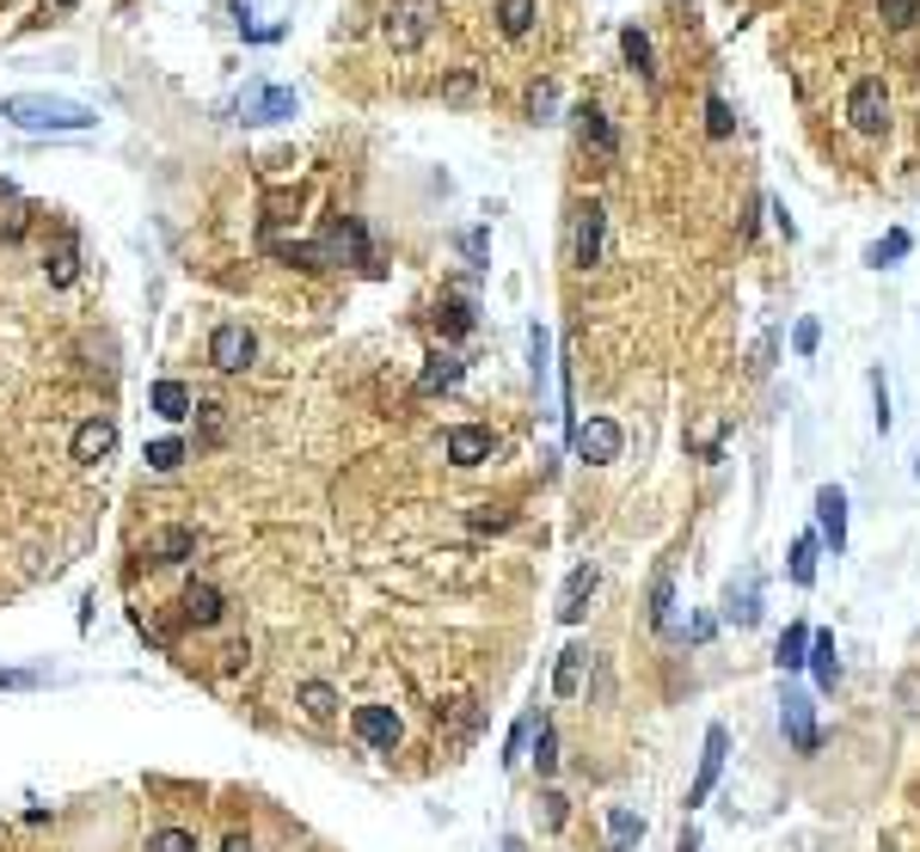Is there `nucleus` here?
Masks as SVG:
<instances>
[{
    "instance_id": "1",
    "label": "nucleus",
    "mask_w": 920,
    "mask_h": 852,
    "mask_svg": "<svg viewBox=\"0 0 920 852\" xmlns=\"http://www.w3.org/2000/svg\"><path fill=\"white\" fill-rule=\"evenodd\" d=\"M0 117L25 136H80V129L98 124L93 105H80V98H56V93H13L0 98Z\"/></svg>"
},
{
    "instance_id": "2",
    "label": "nucleus",
    "mask_w": 920,
    "mask_h": 852,
    "mask_svg": "<svg viewBox=\"0 0 920 852\" xmlns=\"http://www.w3.org/2000/svg\"><path fill=\"white\" fill-rule=\"evenodd\" d=\"M847 124H853L859 136H884L889 129V93H884L877 74H865L853 93H847Z\"/></svg>"
},
{
    "instance_id": "3",
    "label": "nucleus",
    "mask_w": 920,
    "mask_h": 852,
    "mask_svg": "<svg viewBox=\"0 0 920 852\" xmlns=\"http://www.w3.org/2000/svg\"><path fill=\"white\" fill-rule=\"evenodd\" d=\"M430 0H393L387 19H381V37H387L393 49H418L423 37H430Z\"/></svg>"
},
{
    "instance_id": "4",
    "label": "nucleus",
    "mask_w": 920,
    "mask_h": 852,
    "mask_svg": "<svg viewBox=\"0 0 920 852\" xmlns=\"http://www.w3.org/2000/svg\"><path fill=\"white\" fill-rule=\"evenodd\" d=\"M571 448H578V460H590V466H608V460H620V448H626V430H620L614 418L571 423Z\"/></svg>"
},
{
    "instance_id": "5",
    "label": "nucleus",
    "mask_w": 920,
    "mask_h": 852,
    "mask_svg": "<svg viewBox=\"0 0 920 852\" xmlns=\"http://www.w3.org/2000/svg\"><path fill=\"white\" fill-rule=\"evenodd\" d=\"M209 362H216L221 374H246L252 362H258V338H252L240 319H228V326L209 331Z\"/></svg>"
},
{
    "instance_id": "6",
    "label": "nucleus",
    "mask_w": 920,
    "mask_h": 852,
    "mask_svg": "<svg viewBox=\"0 0 920 852\" xmlns=\"http://www.w3.org/2000/svg\"><path fill=\"white\" fill-rule=\"evenodd\" d=\"M602 246H608V215H602V202H578V215H571V264H578V270L602 264Z\"/></svg>"
},
{
    "instance_id": "7",
    "label": "nucleus",
    "mask_w": 920,
    "mask_h": 852,
    "mask_svg": "<svg viewBox=\"0 0 920 852\" xmlns=\"http://www.w3.org/2000/svg\"><path fill=\"white\" fill-rule=\"evenodd\" d=\"M780 730H785V743H792L797 755H816V748H823V730H816V699L792 687V693L780 699Z\"/></svg>"
},
{
    "instance_id": "8",
    "label": "nucleus",
    "mask_w": 920,
    "mask_h": 852,
    "mask_svg": "<svg viewBox=\"0 0 920 852\" xmlns=\"http://www.w3.org/2000/svg\"><path fill=\"white\" fill-rule=\"evenodd\" d=\"M724 755H731V730L712 724L706 730V748H700V773H694V785H687V809H700L706 797H712V785L724 779Z\"/></svg>"
},
{
    "instance_id": "9",
    "label": "nucleus",
    "mask_w": 920,
    "mask_h": 852,
    "mask_svg": "<svg viewBox=\"0 0 920 852\" xmlns=\"http://www.w3.org/2000/svg\"><path fill=\"white\" fill-rule=\"evenodd\" d=\"M816 540L841 558L847 552V491L841 485H823L816 491Z\"/></svg>"
},
{
    "instance_id": "10",
    "label": "nucleus",
    "mask_w": 920,
    "mask_h": 852,
    "mask_svg": "<svg viewBox=\"0 0 920 852\" xmlns=\"http://www.w3.org/2000/svg\"><path fill=\"white\" fill-rule=\"evenodd\" d=\"M442 454H449L454 466H479L498 454V435L485 430V423H454L449 435H442Z\"/></svg>"
},
{
    "instance_id": "11",
    "label": "nucleus",
    "mask_w": 920,
    "mask_h": 852,
    "mask_svg": "<svg viewBox=\"0 0 920 852\" xmlns=\"http://www.w3.org/2000/svg\"><path fill=\"white\" fill-rule=\"evenodd\" d=\"M357 736L375 755H393L399 748V736H406V724H399V712L393 705H357Z\"/></svg>"
},
{
    "instance_id": "12",
    "label": "nucleus",
    "mask_w": 920,
    "mask_h": 852,
    "mask_svg": "<svg viewBox=\"0 0 920 852\" xmlns=\"http://www.w3.org/2000/svg\"><path fill=\"white\" fill-rule=\"evenodd\" d=\"M197 546H203V534L197 527H154L148 540H141V552L154 558V564H185V558H197Z\"/></svg>"
},
{
    "instance_id": "13",
    "label": "nucleus",
    "mask_w": 920,
    "mask_h": 852,
    "mask_svg": "<svg viewBox=\"0 0 920 852\" xmlns=\"http://www.w3.org/2000/svg\"><path fill=\"white\" fill-rule=\"evenodd\" d=\"M110 454H117V418H105V411H98V418H86L74 430V460L80 466H105Z\"/></svg>"
},
{
    "instance_id": "14",
    "label": "nucleus",
    "mask_w": 920,
    "mask_h": 852,
    "mask_svg": "<svg viewBox=\"0 0 920 852\" xmlns=\"http://www.w3.org/2000/svg\"><path fill=\"white\" fill-rule=\"evenodd\" d=\"M240 117H246V124H282V117H295V93H289V86H246Z\"/></svg>"
},
{
    "instance_id": "15",
    "label": "nucleus",
    "mask_w": 920,
    "mask_h": 852,
    "mask_svg": "<svg viewBox=\"0 0 920 852\" xmlns=\"http://www.w3.org/2000/svg\"><path fill=\"white\" fill-rule=\"evenodd\" d=\"M595 590H602V571H595V564H578V571L564 576V590H559V620H564V626H578L583 614H590Z\"/></svg>"
},
{
    "instance_id": "16",
    "label": "nucleus",
    "mask_w": 920,
    "mask_h": 852,
    "mask_svg": "<svg viewBox=\"0 0 920 852\" xmlns=\"http://www.w3.org/2000/svg\"><path fill=\"white\" fill-rule=\"evenodd\" d=\"M221 614H228V602H221L216 583H190L185 595H178V620L197 626V632H209V626H221Z\"/></svg>"
},
{
    "instance_id": "17",
    "label": "nucleus",
    "mask_w": 920,
    "mask_h": 852,
    "mask_svg": "<svg viewBox=\"0 0 920 852\" xmlns=\"http://www.w3.org/2000/svg\"><path fill=\"white\" fill-rule=\"evenodd\" d=\"M590 663H595L590 644H564L559 663H552V693H559V699H578L583 681H590Z\"/></svg>"
},
{
    "instance_id": "18",
    "label": "nucleus",
    "mask_w": 920,
    "mask_h": 852,
    "mask_svg": "<svg viewBox=\"0 0 920 852\" xmlns=\"http://www.w3.org/2000/svg\"><path fill=\"white\" fill-rule=\"evenodd\" d=\"M804 668L816 675V687H823V693H835V687H841V644H835V632H811V656H804Z\"/></svg>"
},
{
    "instance_id": "19",
    "label": "nucleus",
    "mask_w": 920,
    "mask_h": 852,
    "mask_svg": "<svg viewBox=\"0 0 920 852\" xmlns=\"http://www.w3.org/2000/svg\"><path fill=\"white\" fill-rule=\"evenodd\" d=\"M44 277H49V289H68V282L80 277V240L74 233H56V246L44 252Z\"/></svg>"
},
{
    "instance_id": "20",
    "label": "nucleus",
    "mask_w": 920,
    "mask_h": 852,
    "mask_svg": "<svg viewBox=\"0 0 920 852\" xmlns=\"http://www.w3.org/2000/svg\"><path fill=\"white\" fill-rule=\"evenodd\" d=\"M724 620H736V626L761 620V576H755V571H743V583L724 590Z\"/></svg>"
},
{
    "instance_id": "21",
    "label": "nucleus",
    "mask_w": 920,
    "mask_h": 852,
    "mask_svg": "<svg viewBox=\"0 0 920 852\" xmlns=\"http://www.w3.org/2000/svg\"><path fill=\"white\" fill-rule=\"evenodd\" d=\"M491 19H498V32L510 37V44H522V37L540 25V0H498V7H491Z\"/></svg>"
},
{
    "instance_id": "22",
    "label": "nucleus",
    "mask_w": 920,
    "mask_h": 852,
    "mask_svg": "<svg viewBox=\"0 0 920 852\" xmlns=\"http://www.w3.org/2000/svg\"><path fill=\"white\" fill-rule=\"evenodd\" d=\"M148 399H154V411H160L166 423H185L190 411H197L190 387H185V381H172V374H166V381H154V393H148Z\"/></svg>"
},
{
    "instance_id": "23",
    "label": "nucleus",
    "mask_w": 920,
    "mask_h": 852,
    "mask_svg": "<svg viewBox=\"0 0 920 852\" xmlns=\"http://www.w3.org/2000/svg\"><path fill=\"white\" fill-rule=\"evenodd\" d=\"M804 656H811V626L792 620V626L780 632V644H773V663H780L785 675H797V668H804Z\"/></svg>"
},
{
    "instance_id": "24",
    "label": "nucleus",
    "mask_w": 920,
    "mask_h": 852,
    "mask_svg": "<svg viewBox=\"0 0 920 852\" xmlns=\"http://www.w3.org/2000/svg\"><path fill=\"white\" fill-rule=\"evenodd\" d=\"M578 141H583V148H595V154H614V124H608V110L578 105Z\"/></svg>"
},
{
    "instance_id": "25",
    "label": "nucleus",
    "mask_w": 920,
    "mask_h": 852,
    "mask_svg": "<svg viewBox=\"0 0 920 852\" xmlns=\"http://www.w3.org/2000/svg\"><path fill=\"white\" fill-rule=\"evenodd\" d=\"M528 760H534V773H540V779H552V773H559V730H552V717H540V724H534Z\"/></svg>"
},
{
    "instance_id": "26",
    "label": "nucleus",
    "mask_w": 920,
    "mask_h": 852,
    "mask_svg": "<svg viewBox=\"0 0 920 852\" xmlns=\"http://www.w3.org/2000/svg\"><path fill=\"white\" fill-rule=\"evenodd\" d=\"M295 705L313 717V724H326V717L338 712V687H331V681H301L295 687Z\"/></svg>"
},
{
    "instance_id": "27",
    "label": "nucleus",
    "mask_w": 920,
    "mask_h": 852,
    "mask_svg": "<svg viewBox=\"0 0 920 852\" xmlns=\"http://www.w3.org/2000/svg\"><path fill=\"white\" fill-rule=\"evenodd\" d=\"M454 381H461V357H454V350H436L418 374V393H449Z\"/></svg>"
},
{
    "instance_id": "28",
    "label": "nucleus",
    "mask_w": 920,
    "mask_h": 852,
    "mask_svg": "<svg viewBox=\"0 0 920 852\" xmlns=\"http://www.w3.org/2000/svg\"><path fill=\"white\" fill-rule=\"evenodd\" d=\"M816 558H823V540H816V534H797L792 540V583L797 590H811L816 583Z\"/></svg>"
},
{
    "instance_id": "29",
    "label": "nucleus",
    "mask_w": 920,
    "mask_h": 852,
    "mask_svg": "<svg viewBox=\"0 0 920 852\" xmlns=\"http://www.w3.org/2000/svg\"><path fill=\"white\" fill-rule=\"evenodd\" d=\"M651 626L675 632V576L669 571H656V583H651Z\"/></svg>"
},
{
    "instance_id": "30",
    "label": "nucleus",
    "mask_w": 920,
    "mask_h": 852,
    "mask_svg": "<svg viewBox=\"0 0 920 852\" xmlns=\"http://www.w3.org/2000/svg\"><path fill=\"white\" fill-rule=\"evenodd\" d=\"M639 840H644V816H632V809H608V847L632 852Z\"/></svg>"
},
{
    "instance_id": "31",
    "label": "nucleus",
    "mask_w": 920,
    "mask_h": 852,
    "mask_svg": "<svg viewBox=\"0 0 920 852\" xmlns=\"http://www.w3.org/2000/svg\"><path fill=\"white\" fill-rule=\"evenodd\" d=\"M185 460H190L185 435H160V442H148V466H154V472H178Z\"/></svg>"
},
{
    "instance_id": "32",
    "label": "nucleus",
    "mask_w": 920,
    "mask_h": 852,
    "mask_svg": "<svg viewBox=\"0 0 920 852\" xmlns=\"http://www.w3.org/2000/svg\"><path fill=\"white\" fill-rule=\"evenodd\" d=\"M908 246H915V240H908L902 227H889L884 240H877L872 252H865V264H872V270H884V264H896V258H908Z\"/></svg>"
},
{
    "instance_id": "33",
    "label": "nucleus",
    "mask_w": 920,
    "mask_h": 852,
    "mask_svg": "<svg viewBox=\"0 0 920 852\" xmlns=\"http://www.w3.org/2000/svg\"><path fill=\"white\" fill-rule=\"evenodd\" d=\"M877 19L889 32H915L920 25V0H877Z\"/></svg>"
},
{
    "instance_id": "34",
    "label": "nucleus",
    "mask_w": 920,
    "mask_h": 852,
    "mask_svg": "<svg viewBox=\"0 0 920 852\" xmlns=\"http://www.w3.org/2000/svg\"><path fill=\"white\" fill-rule=\"evenodd\" d=\"M141 852H203V847H197V835H190V828H154Z\"/></svg>"
},
{
    "instance_id": "35",
    "label": "nucleus",
    "mask_w": 920,
    "mask_h": 852,
    "mask_svg": "<svg viewBox=\"0 0 920 852\" xmlns=\"http://www.w3.org/2000/svg\"><path fill=\"white\" fill-rule=\"evenodd\" d=\"M620 49H626V62L639 68V74H644V80H651V74H656V68H651V37H644V32H639V25H626V32H620Z\"/></svg>"
},
{
    "instance_id": "36",
    "label": "nucleus",
    "mask_w": 920,
    "mask_h": 852,
    "mask_svg": "<svg viewBox=\"0 0 920 852\" xmlns=\"http://www.w3.org/2000/svg\"><path fill=\"white\" fill-rule=\"evenodd\" d=\"M534 724H540V717H522V724L510 730V736H503V767H515V760H528V743H534Z\"/></svg>"
},
{
    "instance_id": "37",
    "label": "nucleus",
    "mask_w": 920,
    "mask_h": 852,
    "mask_svg": "<svg viewBox=\"0 0 920 852\" xmlns=\"http://www.w3.org/2000/svg\"><path fill=\"white\" fill-rule=\"evenodd\" d=\"M436 331H449V338L473 331V307H467V301H449V307H436Z\"/></svg>"
},
{
    "instance_id": "38",
    "label": "nucleus",
    "mask_w": 920,
    "mask_h": 852,
    "mask_svg": "<svg viewBox=\"0 0 920 852\" xmlns=\"http://www.w3.org/2000/svg\"><path fill=\"white\" fill-rule=\"evenodd\" d=\"M32 687H44L37 668H0V693H32Z\"/></svg>"
},
{
    "instance_id": "39",
    "label": "nucleus",
    "mask_w": 920,
    "mask_h": 852,
    "mask_svg": "<svg viewBox=\"0 0 920 852\" xmlns=\"http://www.w3.org/2000/svg\"><path fill=\"white\" fill-rule=\"evenodd\" d=\"M25 227H32V209H25V202H7V209H0V240H19Z\"/></svg>"
},
{
    "instance_id": "40",
    "label": "nucleus",
    "mask_w": 920,
    "mask_h": 852,
    "mask_svg": "<svg viewBox=\"0 0 920 852\" xmlns=\"http://www.w3.org/2000/svg\"><path fill=\"white\" fill-rule=\"evenodd\" d=\"M552 105H559V93H552V86H528V110H534V124H552Z\"/></svg>"
},
{
    "instance_id": "41",
    "label": "nucleus",
    "mask_w": 920,
    "mask_h": 852,
    "mask_svg": "<svg viewBox=\"0 0 920 852\" xmlns=\"http://www.w3.org/2000/svg\"><path fill=\"white\" fill-rule=\"evenodd\" d=\"M706 129H712L718 141H724V136L736 129V124H731V105H724V98H706Z\"/></svg>"
},
{
    "instance_id": "42",
    "label": "nucleus",
    "mask_w": 920,
    "mask_h": 852,
    "mask_svg": "<svg viewBox=\"0 0 920 852\" xmlns=\"http://www.w3.org/2000/svg\"><path fill=\"white\" fill-rule=\"evenodd\" d=\"M816 343H823V326H816V319H797L792 350H797V357H816Z\"/></svg>"
},
{
    "instance_id": "43",
    "label": "nucleus",
    "mask_w": 920,
    "mask_h": 852,
    "mask_svg": "<svg viewBox=\"0 0 920 852\" xmlns=\"http://www.w3.org/2000/svg\"><path fill=\"white\" fill-rule=\"evenodd\" d=\"M510 522H515V515H510V510H491V503H485V510H473V527H479V534H503Z\"/></svg>"
},
{
    "instance_id": "44",
    "label": "nucleus",
    "mask_w": 920,
    "mask_h": 852,
    "mask_svg": "<svg viewBox=\"0 0 920 852\" xmlns=\"http://www.w3.org/2000/svg\"><path fill=\"white\" fill-rule=\"evenodd\" d=\"M872 399H877V435H889V387H884V369H872Z\"/></svg>"
},
{
    "instance_id": "45",
    "label": "nucleus",
    "mask_w": 920,
    "mask_h": 852,
    "mask_svg": "<svg viewBox=\"0 0 920 852\" xmlns=\"http://www.w3.org/2000/svg\"><path fill=\"white\" fill-rule=\"evenodd\" d=\"M540 821H546V828H559V821H564V797H559V791H540Z\"/></svg>"
},
{
    "instance_id": "46",
    "label": "nucleus",
    "mask_w": 920,
    "mask_h": 852,
    "mask_svg": "<svg viewBox=\"0 0 920 852\" xmlns=\"http://www.w3.org/2000/svg\"><path fill=\"white\" fill-rule=\"evenodd\" d=\"M221 852H252V835H246V828H234V835L221 840Z\"/></svg>"
},
{
    "instance_id": "47",
    "label": "nucleus",
    "mask_w": 920,
    "mask_h": 852,
    "mask_svg": "<svg viewBox=\"0 0 920 852\" xmlns=\"http://www.w3.org/2000/svg\"><path fill=\"white\" fill-rule=\"evenodd\" d=\"M675 852H700V840H694V828H682V840H675Z\"/></svg>"
},
{
    "instance_id": "48",
    "label": "nucleus",
    "mask_w": 920,
    "mask_h": 852,
    "mask_svg": "<svg viewBox=\"0 0 920 852\" xmlns=\"http://www.w3.org/2000/svg\"><path fill=\"white\" fill-rule=\"evenodd\" d=\"M56 7H86V0H56Z\"/></svg>"
},
{
    "instance_id": "49",
    "label": "nucleus",
    "mask_w": 920,
    "mask_h": 852,
    "mask_svg": "<svg viewBox=\"0 0 920 852\" xmlns=\"http://www.w3.org/2000/svg\"><path fill=\"white\" fill-rule=\"evenodd\" d=\"M915 479H920V466H915Z\"/></svg>"
},
{
    "instance_id": "50",
    "label": "nucleus",
    "mask_w": 920,
    "mask_h": 852,
    "mask_svg": "<svg viewBox=\"0 0 920 852\" xmlns=\"http://www.w3.org/2000/svg\"><path fill=\"white\" fill-rule=\"evenodd\" d=\"M503 852H515V847H503Z\"/></svg>"
}]
</instances>
